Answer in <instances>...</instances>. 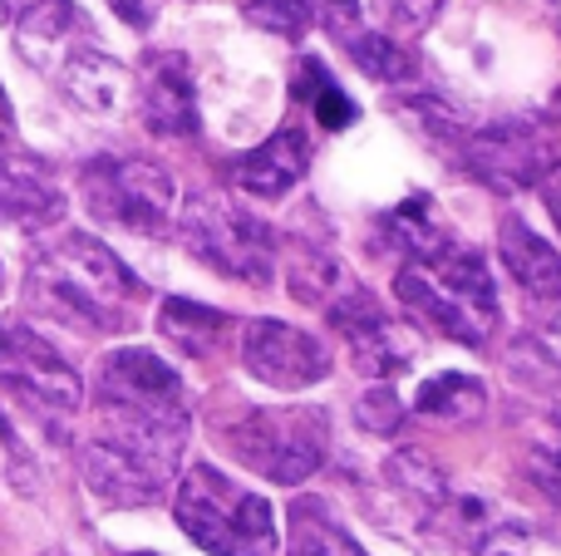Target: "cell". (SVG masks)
<instances>
[{
	"label": "cell",
	"mask_w": 561,
	"mask_h": 556,
	"mask_svg": "<svg viewBox=\"0 0 561 556\" xmlns=\"http://www.w3.org/2000/svg\"><path fill=\"white\" fill-rule=\"evenodd\" d=\"M59 84H65V94L75 99L79 108H89V114H118V108L134 99L128 69L118 65V59L99 55V49H75V55L65 59V69H59Z\"/></svg>",
	"instance_id": "16"
},
{
	"label": "cell",
	"mask_w": 561,
	"mask_h": 556,
	"mask_svg": "<svg viewBox=\"0 0 561 556\" xmlns=\"http://www.w3.org/2000/svg\"><path fill=\"white\" fill-rule=\"evenodd\" d=\"M114 10L128 20V25H148V5H144V0H114Z\"/></svg>",
	"instance_id": "31"
},
{
	"label": "cell",
	"mask_w": 561,
	"mask_h": 556,
	"mask_svg": "<svg viewBox=\"0 0 561 556\" xmlns=\"http://www.w3.org/2000/svg\"><path fill=\"white\" fill-rule=\"evenodd\" d=\"M389 483L404 493L419 518H428V512L444 502V493L454 488V483L434 468V459H424V453H414V449H399L394 459H389Z\"/></svg>",
	"instance_id": "22"
},
{
	"label": "cell",
	"mask_w": 561,
	"mask_h": 556,
	"mask_svg": "<svg viewBox=\"0 0 561 556\" xmlns=\"http://www.w3.org/2000/svg\"><path fill=\"white\" fill-rule=\"evenodd\" d=\"M69 414L75 409H65L45 390H35L25 374L0 364V443H5L10 473H15L20 488H39L45 483V463L65 443Z\"/></svg>",
	"instance_id": "8"
},
{
	"label": "cell",
	"mask_w": 561,
	"mask_h": 556,
	"mask_svg": "<svg viewBox=\"0 0 561 556\" xmlns=\"http://www.w3.org/2000/svg\"><path fill=\"white\" fill-rule=\"evenodd\" d=\"M454 153L478 183L497 187V193H523V187L542 183V173L557 163L552 138L533 118H497L483 128H463Z\"/></svg>",
	"instance_id": "9"
},
{
	"label": "cell",
	"mask_w": 561,
	"mask_h": 556,
	"mask_svg": "<svg viewBox=\"0 0 561 556\" xmlns=\"http://www.w3.org/2000/svg\"><path fill=\"white\" fill-rule=\"evenodd\" d=\"M385 242L394 246V252H404V262H424V256L444 252V246H454V227L438 217L434 197L428 193H414L404 197V202L394 207V212H385Z\"/></svg>",
	"instance_id": "17"
},
{
	"label": "cell",
	"mask_w": 561,
	"mask_h": 556,
	"mask_svg": "<svg viewBox=\"0 0 561 556\" xmlns=\"http://www.w3.org/2000/svg\"><path fill=\"white\" fill-rule=\"evenodd\" d=\"M355 419H359V429H369V433H394L399 424H404V404H399V394L389 390L385 380H375L359 394Z\"/></svg>",
	"instance_id": "28"
},
{
	"label": "cell",
	"mask_w": 561,
	"mask_h": 556,
	"mask_svg": "<svg viewBox=\"0 0 561 556\" xmlns=\"http://www.w3.org/2000/svg\"><path fill=\"white\" fill-rule=\"evenodd\" d=\"M306 167H310L306 128L286 124V128H276L262 148H252V153L237 163V187H242L247 197H266V202H272V197H286L290 187L306 177Z\"/></svg>",
	"instance_id": "14"
},
{
	"label": "cell",
	"mask_w": 561,
	"mask_h": 556,
	"mask_svg": "<svg viewBox=\"0 0 561 556\" xmlns=\"http://www.w3.org/2000/svg\"><path fill=\"white\" fill-rule=\"evenodd\" d=\"M414 414L444 419V424H478L488 414V390L473 374H434L414 394Z\"/></svg>",
	"instance_id": "19"
},
{
	"label": "cell",
	"mask_w": 561,
	"mask_h": 556,
	"mask_svg": "<svg viewBox=\"0 0 561 556\" xmlns=\"http://www.w3.org/2000/svg\"><path fill=\"white\" fill-rule=\"evenodd\" d=\"M537 187H542V202H547V212H552V222L561 227V163L547 167L542 183H537Z\"/></svg>",
	"instance_id": "30"
},
{
	"label": "cell",
	"mask_w": 561,
	"mask_h": 556,
	"mask_svg": "<svg viewBox=\"0 0 561 556\" xmlns=\"http://www.w3.org/2000/svg\"><path fill=\"white\" fill-rule=\"evenodd\" d=\"M84 187V207L99 217L104 227H124L138 236H158L168 232L178 207V187L148 158H94L79 173Z\"/></svg>",
	"instance_id": "7"
},
{
	"label": "cell",
	"mask_w": 561,
	"mask_h": 556,
	"mask_svg": "<svg viewBox=\"0 0 561 556\" xmlns=\"http://www.w3.org/2000/svg\"><path fill=\"white\" fill-rule=\"evenodd\" d=\"M296 99H306V104L316 108V118H320L325 128H350V124L359 118V108L350 104L345 89H335V79L325 74V65H320V59H306V65H300Z\"/></svg>",
	"instance_id": "25"
},
{
	"label": "cell",
	"mask_w": 561,
	"mask_h": 556,
	"mask_svg": "<svg viewBox=\"0 0 561 556\" xmlns=\"http://www.w3.org/2000/svg\"><path fill=\"white\" fill-rule=\"evenodd\" d=\"M242 364L272 390H306L330 374V350L286 321H252L242 331Z\"/></svg>",
	"instance_id": "11"
},
{
	"label": "cell",
	"mask_w": 561,
	"mask_h": 556,
	"mask_svg": "<svg viewBox=\"0 0 561 556\" xmlns=\"http://www.w3.org/2000/svg\"><path fill=\"white\" fill-rule=\"evenodd\" d=\"M0 217L25 227V232L55 227L65 217V193H59V177L49 173L45 158L0 148Z\"/></svg>",
	"instance_id": "13"
},
{
	"label": "cell",
	"mask_w": 561,
	"mask_h": 556,
	"mask_svg": "<svg viewBox=\"0 0 561 556\" xmlns=\"http://www.w3.org/2000/svg\"><path fill=\"white\" fill-rule=\"evenodd\" d=\"M394 296L424 325H434L438 335L468 345V350H483L497 331L493 271L463 242L444 246V252L424 256V262H404V271L394 276Z\"/></svg>",
	"instance_id": "3"
},
{
	"label": "cell",
	"mask_w": 561,
	"mask_h": 556,
	"mask_svg": "<svg viewBox=\"0 0 561 556\" xmlns=\"http://www.w3.org/2000/svg\"><path fill=\"white\" fill-rule=\"evenodd\" d=\"M178 232H183L187 252L203 256L213 271L232 276V281H247V286L272 281V266H276L272 227L256 222L252 212H242L232 197L193 193L183 217H178Z\"/></svg>",
	"instance_id": "5"
},
{
	"label": "cell",
	"mask_w": 561,
	"mask_h": 556,
	"mask_svg": "<svg viewBox=\"0 0 561 556\" xmlns=\"http://www.w3.org/2000/svg\"><path fill=\"white\" fill-rule=\"evenodd\" d=\"M247 20H256L272 35H300L310 25L306 0H247Z\"/></svg>",
	"instance_id": "29"
},
{
	"label": "cell",
	"mask_w": 561,
	"mask_h": 556,
	"mask_svg": "<svg viewBox=\"0 0 561 556\" xmlns=\"http://www.w3.org/2000/svg\"><path fill=\"white\" fill-rule=\"evenodd\" d=\"M286 556H365L355 537L325 512V502H290V552Z\"/></svg>",
	"instance_id": "18"
},
{
	"label": "cell",
	"mask_w": 561,
	"mask_h": 556,
	"mask_svg": "<svg viewBox=\"0 0 561 556\" xmlns=\"http://www.w3.org/2000/svg\"><path fill=\"white\" fill-rule=\"evenodd\" d=\"M173 518L207 556H276V518L266 498L213 463H193L183 473Z\"/></svg>",
	"instance_id": "4"
},
{
	"label": "cell",
	"mask_w": 561,
	"mask_h": 556,
	"mask_svg": "<svg viewBox=\"0 0 561 556\" xmlns=\"http://www.w3.org/2000/svg\"><path fill=\"white\" fill-rule=\"evenodd\" d=\"M345 55L355 59L369 79H385V84H404V79H414V55H409V45L379 35V30H359L355 39H345Z\"/></svg>",
	"instance_id": "24"
},
{
	"label": "cell",
	"mask_w": 561,
	"mask_h": 556,
	"mask_svg": "<svg viewBox=\"0 0 561 556\" xmlns=\"http://www.w3.org/2000/svg\"><path fill=\"white\" fill-rule=\"evenodd\" d=\"M187 449V399L178 370L153 350H114L99 364L94 433L79 443L89 493L114 508L163 498Z\"/></svg>",
	"instance_id": "1"
},
{
	"label": "cell",
	"mask_w": 561,
	"mask_h": 556,
	"mask_svg": "<svg viewBox=\"0 0 561 556\" xmlns=\"http://www.w3.org/2000/svg\"><path fill=\"white\" fill-rule=\"evenodd\" d=\"M10 128H15V114H10V99H5V89H0V148L10 143Z\"/></svg>",
	"instance_id": "32"
},
{
	"label": "cell",
	"mask_w": 561,
	"mask_h": 556,
	"mask_svg": "<svg viewBox=\"0 0 561 556\" xmlns=\"http://www.w3.org/2000/svg\"><path fill=\"white\" fill-rule=\"evenodd\" d=\"M75 5L69 0H20V55L30 65H49L65 45V35L75 30Z\"/></svg>",
	"instance_id": "20"
},
{
	"label": "cell",
	"mask_w": 561,
	"mask_h": 556,
	"mask_svg": "<svg viewBox=\"0 0 561 556\" xmlns=\"http://www.w3.org/2000/svg\"><path fill=\"white\" fill-rule=\"evenodd\" d=\"M227 439H232V453L252 473H262L266 483H280V488H296V483L316 478L320 463H325L330 424L310 404H290V409L247 414Z\"/></svg>",
	"instance_id": "6"
},
{
	"label": "cell",
	"mask_w": 561,
	"mask_h": 556,
	"mask_svg": "<svg viewBox=\"0 0 561 556\" xmlns=\"http://www.w3.org/2000/svg\"><path fill=\"white\" fill-rule=\"evenodd\" d=\"M497 262L507 266L517 286L533 301H561V252L547 236H537L523 217H507L497 232Z\"/></svg>",
	"instance_id": "15"
},
{
	"label": "cell",
	"mask_w": 561,
	"mask_h": 556,
	"mask_svg": "<svg viewBox=\"0 0 561 556\" xmlns=\"http://www.w3.org/2000/svg\"><path fill=\"white\" fill-rule=\"evenodd\" d=\"M345 286H350L345 266L325 252H300L296 266H290V296H300V301H310V305H330Z\"/></svg>",
	"instance_id": "26"
},
{
	"label": "cell",
	"mask_w": 561,
	"mask_h": 556,
	"mask_svg": "<svg viewBox=\"0 0 561 556\" xmlns=\"http://www.w3.org/2000/svg\"><path fill=\"white\" fill-rule=\"evenodd\" d=\"M438 5L444 0H359V20H365V30H379V35L409 45L434 25Z\"/></svg>",
	"instance_id": "23"
},
{
	"label": "cell",
	"mask_w": 561,
	"mask_h": 556,
	"mask_svg": "<svg viewBox=\"0 0 561 556\" xmlns=\"http://www.w3.org/2000/svg\"><path fill=\"white\" fill-rule=\"evenodd\" d=\"M134 99H138V114H144L148 134H158V138L197 134V89H193V74H187V59L173 55V49L144 59V69L134 79Z\"/></svg>",
	"instance_id": "12"
},
{
	"label": "cell",
	"mask_w": 561,
	"mask_h": 556,
	"mask_svg": "<svg viewBox=\"0 0 561 556\" xmlns=\"http://www.w3.org/2000/svg\"><path fill=\"white\" fill-rule=\"evenodd\" d=\"M25 296L35 311L89 335H118L134 325L144 281L108 252L99 236L65 232L35 256Z\"/></svg>",
	"instance_id": "2"
},
{
	"label": "cell",
	"mask_w": 561,
	"mask_h": 556,
	"mask_svg": "<svg viewBox=\"0 0 561 556\" xmlns=\"http://www.w3.org/2000/svg\"><path fill=\"white\" fill-rule=\"evenodd\" d=\"M222 325L227 321L213 311V305L178 301V296H173V301H163V311H158V331H163L183 355H213Z\"/></svg>",
	"instance_id": "21"
},
{
	"label": "cell",
	"mask_w": 561,
	"mask_h": 556,
	"mask_svg": "<svg viewBox=\"0 0 561 556\" xmlns=\"http://www.w3.org/2000/svg\"><path fill=\"white\" fill-rule=\"evenodd\" d=\"M325 311H330V321H335V331L345 335L350 360H355L359 374H369V380H394L399 370L414 364L419 335L409 331L404 321H394V315L379 311V301L369 291L345 286Z\"/></svg>",
	"instance_id": "10"
},
{
	"label": "cell",
	"mask_w": 561,
	"mask_h": 556,
	"mask_svg": "<svg viewBox=\"0 0 561 556\" xmlns=\"http://www.w3.org/2000/svg\"><path fill=\"white\" fill-rule=\"evenodd\" d=\"M542 370H547V404H552V433H547V443L537 449V459H533V468H537V478L547 483V488L561 498V364L557 360H542Z\"/></svg>",
	"instance_id": "27"
}]
</instances>
